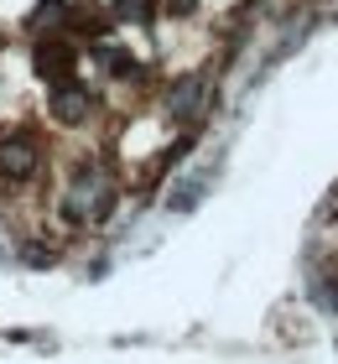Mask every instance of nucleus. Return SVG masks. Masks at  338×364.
Here are the masks:
<instances>
[{
    "label": "nucleus",
    "instance_id": "1",
    "mask_svg": "<svg viewBox=\"0 0 338 364\" xmlns=\"http://www.w3.org/2000/svg\"><path fill=\"white\" fill-rule=\"evenodd\" d=\"M42 167V151L31 136H0V177L6 182H26Z\"/></svg>",
    "mask_w": 338,
    "mask_h": 364
}]
</instances>
